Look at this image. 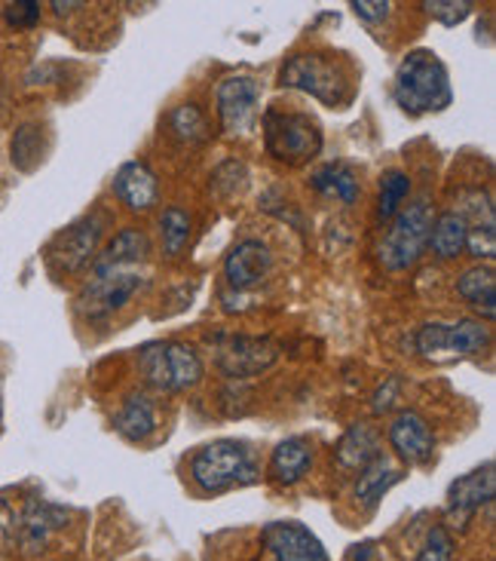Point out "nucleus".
Returning <instances> with one entry per match:
<instances>
[{
	"label": "nucleus",
	"instance_id": "1",
	"mask_svg": "<svg viewBox=\"0 0 496 561\" xmlns=\"http://www.w3.org/2000/svg\"><path fill=\"white\" fill-rule=\"evenodd\" d=\"M392 99L407 117L438 114L451 107L453 87L448 65L438 59V53L432 49H411L395 68Z\"/></svg>",
	"mask_w": 496,
	"mask_h": 561
},
{
	"label": "nucleus",
	"instance_id": "2",
	"mask_svg": "<svg viewBox=\"0 0 496 561\" xmlns=\"http://www.w3.org/2000/svg\"><path fill=\"white\" fill-rule=\"evenodd\" d=\"M191 482L199 494L218 497L237 488L255 485L261 479L255 448L242 439H215L196 448L191 457Z\"/></svg>",
	"mask_w": 496,
	"mask_h": 561
},
{
	"label": "nucleus",
	"instance_id": "3",
	"mask_svg": "<svg viewBox=\"0 0 496 561\" xmlns=\"http://www.w3.org/2000/svg\"><path fill=\"white\" fill-rule=\"evenodd\" d=\"M279 87L307 92L328 107H346L356 95V83H353L346 61L331 56V53H295V56H288L282 71H279Z\"/></svg>",
	"mask_w": 496,
	"mask_h": 561
},
{
	"label": "nucleus",
	"instance_id": "4",
	"mask_svg": "<svg viewBox=\"0 0 496 561\" xmlns=\"http://www.w3.org/2000/svg\"><path fill=\"white\" fill-rule=\"evenodd\" d=\"M138 375L160 393H184L206 378V363L184 341H153L138 350Z\"/></svg>",
	"mask_w": 496,
	"mask_h": 561
},
{
	"label": "nucleus",
	"instance_id": "5",
	"mask_svg": "<svg viewBox=\"0 0 496 561\" xmlns=\"http://www.w3.org/2000/svg\"><path fill=\"white\" fill-rule=\"evenodd\" d=\"M261 126H264L267 153L276 163H286V167H303V163L316 160L322 153V145H325L316 117H310L303 111L270 107V111H264Z\"/></svg>",
	"mask_w": 496,
	"mask_h": 561
},
{
	"label": "nucleus",
	"instance_id": "6",
	"mask_svg": "<svg viewBox=\"0 0 496 561\" xmlns=\"http://www.w3.org/2000/svg\"><path fill=\"white\" fill-rule=\"evenodd\" d=\"M432 218H436L432 206L423 197L414 199L411 206H402V213L392 218L383 240L377 245V259L390 274L411 271L423 259V252L429 249Z\"/></svg>",
	"mask_w": 496,
	"mask_h": 561
},
{
	"label": "nucleus",
	"instance_id": "7",
	"mask_svg": "<svg viewBox=\"0 0 496 561\" xmlns=\"http://www.w3.org/2000/svg\"><path fill=\"white\" fill-rule=\"evenodd\" d=\"M148 286V276L138 267H120V271H92L90 283L77 291V313L86 322L114 317L126 304Z\"/></svg>",
	"mask_w": 496,
	"mask_h": 561
},
{
	"label": "nucleus",
	"instance_id": "8",
	"mask_svg": "<svg viewBox=\"0 0 496 561\" xmlns=\"http://www.w3.org/2000/svg\"><path fill=\"white\" fill-rule=\"evenodd\" d=\"M107 225H111L107 213L95 209V213L77 218L74 225H68L61 233H56L49 249H46V264H49V271L61 276L80 274L83 267H90L92 261H95V249L102 243Z\"/></svg>",
	"mask_w": 496,
	"mask_h": 561
},
{
	"label": "nucleus",
	"instance_id": "9",
	"mask_svg": "<svg viewBox=\"0 0 496 561\" xmlns=\"http://www.w3.org/2000/svg\"><path fill=\"white\" fill-rule=\"evenodd\" d=\"M414 347L423 359H453L475 356L491 347V325L482 319H457V322H426L414 334Z\"/></svg>",
	"mask_w": 496,
	"mask_h": 561
},
{
	"label": "nucleus",
	"instance_id": "10",
	"mask_svg": "<svg viewBox=\"0 0 496 561\" xmlns=\"http://www.w3.org/2000/svg\"><path fill=\"white\" fill-rule=\"evenodd\" d=\"M211 347H215L218 371L230 380L257 378L279 359V344L273 337H255V334H218Z\"/></svg>",
	"mask_w": 496,
	"mask_h": 561
},
{
	"label": "nucleus",
	"instance_id": "11",
	"mask_svg": "<svg viewBox=\"0 0 496 561\" xmlns=\"http://www.w3.org/2000/svg\"><path fill=\"white\" fill-rule=\"evenodd\" d=\"M261 92L264 83L252 75H230L215 90L218 121L227 136H245L252 133L261 111Z\"/></svg>",
	"mask_w": 496,
	"mask_h": 561
},
{
	"label": "nucleus",
	"instance_id": "12",
	"mask_svg": "<svg viewBox=\"0 0 496 561\" xmlns=\"http://www.w3.org/2000/svg\"><path fill=\"white\" fill-rule=\"evenodd\" d=\"M496 494V476H494V460L482 463L478 470L460 476L451 488H448V503H445V513L453 528H466L469 522L475 518V513H482L484 506L494 503Z\"/></svg>",
	"mask_w": 496,
	"mask_h": 561
},
{
	"label": "nucleus",
	"instance_id": "13",
	"mask_svg": "<svg viewBox=\"0 0 496 561\" xmlns=\"http://www.w3.org/2000/svg\"><path fill=\"white\" fill-rule=\"evenodd\" d=\"M387 439L395 457L407 467H426L436 457V430L420 411H399L387 430Z\"/></svg>",
	"mask_w": 496,
	"mask_h": 561
},
{
	"label": "nucleus",
	"instance_id": "14",
	"mask_svg": "<svg viewBox=\"0 0 496 561\" xmlns=\"http://www.w3.org/2000/svg\"><path fill=\"white\" fill-rule=\"evenodd\" d=\"M261 547L273 561H331L316 534L301 522H270L261 528Z\"/></svg>",
	"mask_w": 496,
	"mask_h": 561
},
{
	"label": "nucleus",
	"instance_id": "15",
	"mask_svg": "<svg viewBox=\"0 0 496 561\" xmlns=\"http://www.w3.org/2000/svg\"><path fill=\"white\" fill-rule=\"evenodd\" d=\"M65 525V513L59 506L46 501H31L13 522V540L15 547L22 549V556H44L53 537Z\"/></svg>",
	"mask_w": 496,
	"mask_h": 561
},
{
	"label": "nucleus",
	"instance_id": "16",
	"mask_svg": "<svg viewBox=\"0 0 496 561\" xmlns=\"http://www.w3.org/2000/svg\"><path fill=\"white\" fill-rule=\"evenodd\" d=\"M273 271L270 245L261 240H240L227 252L224 279L233 291H249L257 288Z\"/></svg>",
	"mask_w": 496,
	"mask_h": 561
},
{
	"label": "nucleus",
	"instance_id": "17",
	"mask_svg": "<svg viewBox=\"0 0 496 561\" xmlns=\"http://www.w3.org/2000/svg\"><path fill=\"white\" fill-rule=\"evenodd\" d=\"M114 197L120 199L129 213H151L160 203V182L145 160H129L114 172Z\"/></svg>",
	"mask_w": 496,
	"mask_h": 561
},
{
	"label": "nucleus",
	"instance_id": "18",
	"mask_svg": "<svg viewBox=\"0 0 496 561\" xmlns=\"http://www.w3.org/2000/svg\"><path fill=\"white\" fill-rule=\"evenodd\" d=\"M313 442L307 436H288L282 439L270 455V479L276 485L291 488L307 479V472L313 470Z\"/></svg>",
	"mask_w": 496,
	"mask_h": 561
},
{
	"label": "nucleus",
	"instance_id": "19",
	"mask_svg": "<svg viewBox=\"0 0 496 561\" xmlns=\"http://www.w3.org/2000/svg\"><path fill=\"white\" fill-rule=\"evenodd\" d=\"M151 259V237L138 228H123L114 233V240L95 255L92 271H120V267H138Z\"/></svg>",
	"mask_w": 496,
	"mask_h": 561
},
{
	"label": "nucleus",
	"instance_id": "20",
	"mask_svg": "<svg viewBox=\"0 0 496 561\" xmlns=\"http://www.w3.org/2000/svg\"><path fill=\"white\" fill-rule=\"evenodd\" d=\"M380 455H383V439L371 424H353L334 448V460L346 472L365 470Z\"/></svg>",
	"mask_w": 496,
	"mask_h": 561
},
{
	"label": "nucleus",
	"instance_id": "21",
	"mask_svg": "<svg viewBox=\"0 0 496 561\" xmlns=\"http://www.w3.org/2000/svg\"><path fill=\"white\" fill-rule=\"evenodd\" d=\"M402 479H405V470H402L399 463H392L390 455H380L377 460H371L365 470H359L356 485H353V494H356V501H359L361 506L374 510L377 503L383 501Z\"/></svg>",
	"mask_w": 496,
	"mask_h": 561
},
{
	"label": "nucleus",
	"instance_id": "22",
	"mask_svg": "<svg viewBox=\"0 0 496 561\" xmlns=\"http://www.w3.org/2000/svg\"><path fill=\"white\" fill-rule=\"evenodd\" d=\"M457 295L482 317V322H494L496 317V274L494 264H475L460 274Z\"/></svg>",
	"mask_w": 496,
	"mask_h": 561
},
{
	"label": "nucleus",
	"instance_id": "23",
	"mask_svg": "<svg viewBox=\"0 0 496 561\" xmlns=\"http://www.w3.org/2000/svg\"><path fill=\"white\" fill-rule=\"evenodd\" d=\"M114 430L126 442H145L157 433V405L148 393H129L114 414Z\"/></svg>",
	"mask_w": 496,
	"mask_h": 561
},
{
	"label": "nucleus",
	"instance_id": "24",
	"mask_svg": "<svg viewBox=\"0 0 496 561\" xmlns=\"http://www.w3.org/2000/svg\"><path fill=\"white\" fill-rule=\"evenodd\" d=\"M310 184H313L316 194L337 199V203H344V206H353L361 194L359 172L349 167V163H344V160H331L325 167H319L316 172L310 175Z\"/></svg>",
	"mask_w": 496,
	"mask_h": 561
},
{
	"label": "nucleus",
	"instance_id": "25",
	"mask_svg": "<svg viewBox=\"0 0 496 561\" xmlns=\"http://www.w3.org/2000/svg\"><path fill=\"white\" fill-rule=\"evenodd\" d=\"M429 249L432 255L441 261L460 259L466 252V221L460 215L441 213L432 218V228H429Z\"/></svg>",
	"mask_w": 496,
	"mask_h": 561
},
{
	"label": "nucleus",
	"instance_id": "26",
	"mask_svg": "<svg viewBox=\"0 0 496 561\" xmlns=\"http://www.w3.org/2000/svg\"><path fill=\"white\" fill-rule=\"evenodd\" d=\"M169 133L178 138L181 145H206L211 138V123L206 117V111L194 102H187V105H178L169 111Z\"/></svg>",
	"mask_w": 496,
	"mask_h": 561
},
{
	"label": "nucleus",
	"instance_id": "27",
	"mask_svg": "<svg viewBox=\"0 0 496 561\" xmlns=\"http://www.w3.org/2000/svg\"><path fill=\"white\" fill-rule=\"evenodd\" d=\"M407 194H411V175L402 169H387L377 184V218L380 221H392L402 213Z\"/></svg>",
	"mask_w": 496,
	"mask_h": 561
},
{
	"label": "nucleus",
	"instance_id": "28",
	"mask_svg": "<svg viewBox=\"0 0 496 561\" xmlns=\"http://www.w3.org/2000/svg\"><path fill=\"white\" fill-rule=\"evenodd\" d=\"M194 233V221L181 206H165L160 215V237H163L165 259H181V252L191 243Z\"/></svg>",
	"mask_w": 496,
	"mask_h": 561
},
{
	"label": "nucleus",
	"instance_id": "29",
	"mask_svg": "<svg viewBox=\"0 0 496 561\" xmlns=\"http://www.w3.org/2000/svg\"><path fill=\"white\" fill-rule=\"evenodd\" d=\"M46 141L41 123H22L13 133V167H19L22 172H31L44 160Z\"/></svg>",
	"mask_w": 496,
	"mask_h": 561
},
{
	"label": "nucleus",
	"instance_id": "30",
	"mask_svg": "<svg viewBox=\"0 0 496 561\" xmlns=\"http://www.w3.org/2000/svg\"><path fill=\"white\" fill-rule=\"evenodd\" d=\"M245 182H249V169L242 167L240 160H227V163H221V167L211 172V191L224 199L242 194Z\"/></svg>",
	"mask_w": 496,
	"mask_h": 561
},
{
	"label": "nucleus",
	"instance_id": "31",
	"mask_svg": "<svg viewBox=\"0 0 496 561\" xmlns=\"http://www.w3.org/2000/svg\"><path fill=\"white\" fill-rule=\"evenodd\" d=\"M423 10L432 15L436 22H441L445 28H453V25L466 22L472 10H475V3L472 0H426Z\"/></svg>",
	"mask_w": 496,
	"mask_h": 561
},
{
	"label": "nucleus",
	"instance_id": "32",
	"mask_svg": "<svg viewBox=\"0 0 496 561\" xmlns=\"http://www.w3.org/2000/svg\"><path fill=\"white\" fill-rule=\"evenodd\" d=\"M414 561H453V537L445 525H436L426 534V543L417 552Z\"/></svg>",
	"mask_w": 496,
	"mask_h": 561
},
{
	"label": "nucleus",
	"instance_id": "33",
	"mask_svg": "<svg viewBox=\"0 0 496 561\" xmlns=\"http://www.w3.org/2000/svg\"><path fill=\"white\" fill-rule=\"evenodd\" d=\"M3 22L10 28H34L41 22V3L37 0H15L3 7Z\"/></svg>",
	"mask_w": 496,
	"mask_h": 561
},
{
	"label": "nucleus",
	"instance_id": "34",
	"mask_svg": "<svg viewBox=\"0 0 496 561\" xmlns=\"http://www.w3.org/2000/svg\"><path fill=\"white\" fill-rule=\"evenodd\" d=\"M399 399H402V380L399 378H387L371 396V411L374 414H390L395 405H399Z\"/></svg>",
	"mask_w": 496,
	"mask_h": 561
},
{
	"label": "nucleus",
	"instance_id": "35",
	"mask_svg": "<svg viewBox=\"0 0 496 561\" xmlns=\"http://www.w3.org/2000/svg\"><path fill=\"white\" fill-rule=\"evenodd\" d=\"M349 7H353V13L359 15L361 22H368V25H380V22H387L392 15L390 0H353Z\"/></svg>",
	"mask_w": 496,
	"mask_h": 561
},
{
	"label": "nucleus",
	"instance_id": "36",
	"mask_svg": "<svg viewBox=\"0 0 496 561\" xmlns=\"http://www.w3.org/2000/svg\"><path fill=\"white\" fill-rule=\"evenodd\" d=\"M13 522H15V516H13V513H10V506L0 501V531L13 534Z\"/></svg>",
	"mask_w": 496,
	"mask_h": 561
},
{
	"label": "nucleus",
	"instance_id": "37",
	"mask_svg": "<svg viewBox=\"0 0 496 561\" xmlns=\"http://www.w3.org/2000/svg\"><path fill=\"white\" fill-rule=\"evenodd\" d=\"M374 552V543H361V547H353V561H368Z\"/></svg>",
	"mask_w": 496,
	"mask_h": 561
},
{
	"label": "nucleus",
	"instance_id": "38",
	"mask_svg": "<svg viewBox=\"0 0 496 561\" xmlns=\"http://www.w3.org/2000/svg\"><path fill=\"white\" fill-rule=\"evenodd\" d=\"M0 561H3V559H0Z\"/></svg>",
	"mask_w": 496,
	"mask_h": 561
}]
</instances>
